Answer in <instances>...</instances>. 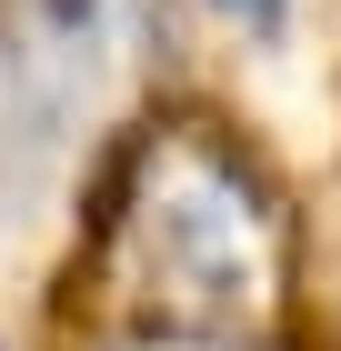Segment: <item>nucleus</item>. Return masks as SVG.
<instances>
[{"mask_svg": "<svg viewBox=\"0 0 341 351\" xmlns=\"http://www.w3.org/2000/svg\"><path fill=\"white\" fill-rule=\"evenodd\" d=\"M221 10H241V21H281L291 0H221Z\"/></svg>", "mask_w": 341, "mask_h": 351, "instance_id": "1", "label": "nucleus"}]
</instances>
